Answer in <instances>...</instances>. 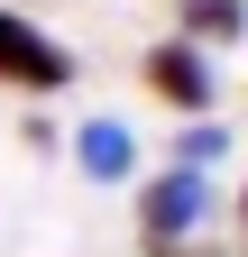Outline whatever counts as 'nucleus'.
Wrapping results in <instances>:
<instances>
[{
    "mask_svg": "<svg viewBox=\"0 0 248 257\" xmlns=\"http://www.w3.org/2000/svg\"><path fill=\"white\" fill-rule=\"evenodd\" d=\"M211 230V175L193 166H166L138 184V239L147 248H175V239H202Z\"/></svg>",
    "mask_w": 248,
    "mask_h": 257,
    "instance_id": "1",
    "label": "nucleus"
},
{
    "mask_svg": "<svg viewBox=\"0 0 248 257\" xmlns=\"http://www.w3.org/2000/svg\"><path fill=\"white\" fill-rule=\"evenodd\" d=\"M0 83H19V92H65V83H74V55L55 46L37 19L0 10Z\"/></svg>",
    "mask_w": 248,
    "mask_h": 257,
    "instance_id": "3",
    "label": "nucleus"
},
{
    "mask_svg": "<svg viewBox=\"0 0 248 257\" xmlns=\"http://www.w3.org/2000/svg\"><path fill=\"white\" fill-rule=\"evenodd\" d=\"M147 257H221L211 239H175V248H147Z\"/></svg>",
    "mask_w": 248,
    "mask_h": 257,
    "instance_id": "7",
    "label": "nucleus"
},
{
    "mask_svg": "<svg viewBox=\"0 0 248 257\" xmlns=\"http://www.w3.org/2000/svg\"><path fill=\"white\" fill-rule=\"evenodd\" d=\"M175 28H184V46H239L248 37V0H184Z\"/></svg>",
    "mask_w": 248,
    "mask_h": 257,
    "instance_id": "5",
    "label": "nucleus"
},
{
    "mask_svg": "<svg viewBox=\"0 0 248 257\" xmlns=\"http://www.w3.org/2000/svg\"><path fill=\"white\" fill-rule=\"evenodd\" d=\"M138 83L157 92V101H166L175 119H202L211 101H221V92H211V55H202V46H184V37L147 46V55H138Z\"/></svg>",
    "mask_w": 248,
    "mask_h": 257,
    "instance_id": "2",
    "label": "nucleus"
},
{
    "mask_svg": "<svg viewBox=\"0 0 248 257\" xmlns=\"http://www.w3.org/2000/svg\"><path fill=\"white\" fill-rule=\"evenodd\" d=\"M74 175H83V184H129V175H138V128L110 119V110L83 119V128H74Z\"/></svg>",
    "mask_w": 248,
    "mask_h": 257,
    "instance_id": "4",
    "label": "nucleus"
},
{
    "mask_svg": "<svg viewBox=\"0 0 248 257\" xmlns=\"http://www.w3.org/2000/svg\"><path fill=\"white\" fill-rule=\"evenodd\" d=\"M239 230H248V193H239Z\"/></svg>",
    "mask_w": 248,
    "mask_h": 257,
    "instance_id": "8",
    "label": "nucleus"
},
{
    "mask_svg": "<svg viewBox=\"0 0 248 257\" xmlns=\"http://www.w3.org/2000/svg\"><path fill=\"white\" fill-rule=\"evenodd\" d=\"M221 156H230V128L211 119V110L175 128V166H193V175H211V166H221Z\"/></svg>",
    "mask_w": 248,
    "mask_h": 257,
    "instance_id": "6",
    "label": "nucleus"
}]
</instances>
